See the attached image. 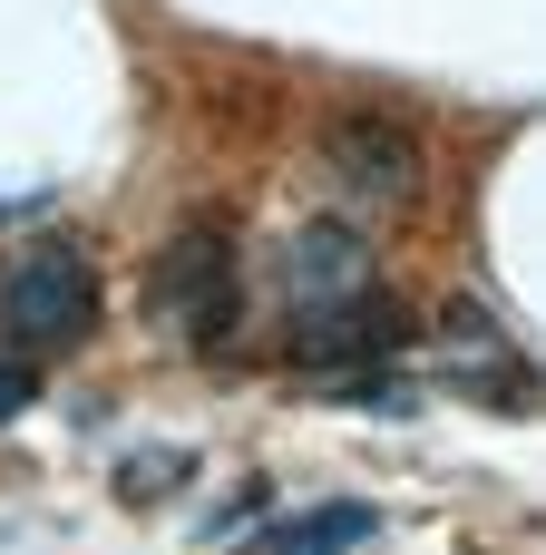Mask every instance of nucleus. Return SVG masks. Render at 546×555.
Segmentation results:
<instances>
[{"instance_id": "1", "label": "nucleus", "mask_w": 546, "mask_h": 555, "mask_svg": "<svg viewBox=\"0 0 546 555\" xmlns=\"http://www.w3.org/2000/svg\"><path fill=\"white\" fill-rule=\"evenodd\" d=\"M0 322H10V341H29V351L78 341V332L98 322V263H88V244H68V234L20 244L10 273H0Z\"/></svg>"}, {"instance_id": "2", "label": "nucleus", "mask_w": 546, "mask_h": 555, "mask_svg": "<svg viewBox=\"0 0 546 555\" xmlns=\"http://www.w3.org/2000/svg\"><path fill=\"white\" fill-rule=\"evenodd\" d=\"M147 302H156V322H176L186 341H225V332H234V234H225V224H186V234L147 263Z\"/></svg>"}, {"instance_id": "3", "label": "nucleus", "mask_w": 546, "mask_h": 555, "mask_svg": "<svg viewBox=\"0 0 546 555\" xmlns=\"http://www.w3.org/2000/svg\"><path fill=\"white\" fill-rule=\"evenodd\" d=\"M274 283H283V302H293V322H303V312H332V302H352V293H371V244H361L352 224H303V234L283 244V263H274Z\"/></svg>"}, {"instance_id": "4", "label": "nucleus", "mask_w": 546, "mask_h": 555, "mask_svg": "<svg viewBox=\"0 0 546 555\" xmlns=\"http://www.w3.org/2000/svg\"><path fill=\"white\" fill-rule=\"evenodd\" d=\"M332 166H342V185L361 205H401L420 185V146H410L401 117H342L332 127Z\"/></svg>"}, {"instance_id": "5", "label": "nucleus", "mask_w": 546, "mask_h": 555, "mask_svg": "<svg viewBox=\"0 0 546 555\" xmlns=\"http://www.w3.org/2000/svg\"><path fill=\"white\" fill-rule=\"evenodd\" d=\"M401 302H371V293H352V302H332V312H303L293 322V351L313 361V371H342V361H381V351H401Z\"/></svg>"}, {"instance_id": "6", "label": "nucleus", "mask_w": 546, "mask_h": 555, "mask_svg": "<svg viewBox=\"0 0 546 555\" xmlns=\"http://www.w3.org/2000/svg\"><path fill=\"white\" fill-rule=\"evenodd\" d=\"M381 537V507H361V498H332V507H303V517H283L264 555H352Z\"/></svg>"}, {"instance_id": "7", "label": "nucleus", "mask_w": 546, "mask_h": 555, "mask_svg": "<svg viewBox=\"0 0 546 555\" xmlns=\"http://www.w3.org/2000/svg\"><path fill=\"white\" fill-rule=\"evenodd\" d=\"M29 400H39V371H29V361L10 351V361H0V420H20Z\"/></svg>"}]
</instances>
